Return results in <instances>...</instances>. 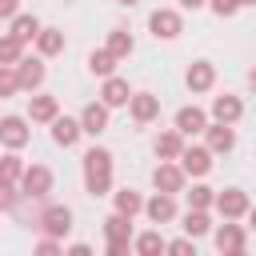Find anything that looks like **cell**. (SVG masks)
Returning a JSON list of instances; mask_svg holds the SVG:
<instances>
[{"mask_svg":"<svg viewBox=\"0 0 256 256\" xmlns=\"http://www.w3.org/2000/svg\"><path fill=\"white\" fill-rule=\"evenodd\" d=\"M64 252H72V256H88V252H92V248H88V244H68V248H64Z\"/></svg>","mask_w":256,"mask_h":256,"instance_id":"obj_40","label":"cell"},{"mask_svg":"<svg viewBox=\"0 0 256 256\" xmlns=\"http://www.w3.org/2000/svg\"><path fill=\"white\" fill-rule=\"evenodd\" d=\"M80 136H84L80 116H76V120H72V116H56V120H52V140H56L60 148H76Z\"/></svg>","mask_w":256,"mask_h":256,"instance_id":"obj_19","label":"cell"},{"mask_svg":"<svg viewBox=\"0 0 256 256\" xmlns=\"http://www.w3.org/2000/svg\"><path fill=\"white\" fill-rule=\"evenodd\" d=\"M20 192H24L28 200H44V196L52 192V168H48V164H28L24 176H20Z\"/></svg>","mask_w":256,"mask_h":256,"instance_id":"obj_3","label":"cell"},{"mask_svg":"<svg viewBox=\"0 0 256 256\" xmlns=\"http://www.w3.org/2000/svg\"><path fill=\"white\" fill-rule=\"evenodd\" d=\"M184 180H188V172L180 168V160H160L156 168H152V184H156V192H184Z\"/></svg>","mask_w":256,"mask_h":256,"instance_id":"obj_4","label":"cell"},{"mask_svg":"<svg viewBox=\"0 0 256 256\" xmlns=\"http://www.w3.org/2000/svg\"><path fill=\"white\" fill-rule=\"evenodd\" d=\"M88 72H92V76H112V72H116V56H112L108 48H96V52L88 56Z\"/></svg>","mask_w":256,"mask_h":256,"instance_id":"obj_29","label":"cell"},{"mask_svg":"<svg viewBox=\"0 0 256 256\" xmlns=\"http://www.w3.org/2000/svg\"><path fill=\"white\" fill-rule=\"evenodd\" d=\"M240 116H244V100H240V96H228V92H224V96L212 100V120H220V124H236Z\"/></svg>","mask_w":256,"mask_h":256,"instance_id":"obj_21","label":"cell"},{"mask_svg":"<svg viewBox=\"0 0 256 256\" xmlns=\"http://www.w3.org/2000/svg\"><path fill=\"white\" fill-rule=\"evenodd\" d=\"M132 248H136L140 256H156V252H168V240H164L160 232H140V236L132 240Z\"/></svg>","mask_w":256,"mask_h":256,"instance_id":"obj_28","label":"cell"},{"mask_svg":"<svg viewBox=\"0 0 256 256\" xmlns=\"http://www.w3.org/2000/svg\"><path fill=\"white\" fill-rule=\"evenodd\" d=\"M48 68H44V56H20L16 64V80H20V92H40Z\"/></svg>","mask_w":256,"mask_h":256,"instance_id":"obj_6","label":"cell"},{"mask_svg":"<svg viewBox=\"0 0 256 256\" xmlns=\"http://www.w3.org/2000/svg\"><path fill=\"white\" fill-rule=\"evenodd\" d=\"M212 240H216V252H224V256H240L244 248H248V232L240 228V224H220L216 232H212Z\"/></svg>","mask_w":256,"mask_h":256,"instance_id":"obj_8","label":"cell"},{"mask_svg":"<svg viewBox=\"0 0 256 256\" xmlns=\"http://www.w3.org/2000/svg\"><path fill=\"white\" fill-rule=\"evenodd\" d=\"M176 128H180L184 136H200V132L208 128V112L196 108V104H184V108L176 112Z\"/></svg>","mask_w":256,"mask_h":256,"instance_id":"obj_18","label":"cell"},{"mask_svg":"<svg viewBox=\"0 0 256 256\" xmlns=\"http://www.w3.org/2000/svg\"><path fill=\"white\" fill-rule=\"evenodd\" d=\"M20 56H24V40L4 32L0 36V64H20Z\"/></svg>","mask_w":256,"mask_h":256,"instance_id":"obj_31","label":"cell"},{"mask_svg":"<svg viewBox=\"0 0 256 256\" xmlns=\"http://www.w3.org/2000/svg\"><path fill=\"white\" fill-rule=\"evenodd\" d=\"M36 52H40V56H60V52H64V32H60V28H40Z\"/></svg>","mask_w":256,"mask_h":256,"instance_id":"obj_25","label":"cell"},{"mask_svg":"<svg viewBox=\"0 0 256 256\" xmlns=\"http://www.w3.org/2000/svg\"><path fill=\"white\" fill-rule=\"evenodd\" d=\"M248 228H252V232H256V204H252V208H248Z\"/></svg>","mask_w":256,"mask_h":256,"instance_id":"obj_42","label":"cell"},{"mask_svg":"<svg viewBox=\"0 0 256 256\" xmlns=\"http://www.w3.org/2000/svg\"><path fill=\"white\" fill-rule=\"evenodd\" d=\"M184 84H188V92H208V88L216 84V64H208V60H192L188 72H184Z\"/></svg>","mask_w":256,"mask_h":256,"instance_id":"obj_15","label":"cell"},{"mask_svg":"<svg viewBox=\"0 0 256 256\" xmlns=\"http://www.w3.org/2000/svg\"><path fill=\"white\" fill-rule=\"evenodd\" d=\"M24 168H28V164H24L20 156H16V148L0 156V180H12V184H20V176H24Z\"/></svg>","mask_w":256,"mask_h":256,"instance_id":"obj_30","label":"cell"},{"mask_svg":"<svg viewBox=\"0 0 256 256\" xmlns=\"http://www.w3.org/2000/svg\"><path fill=\"white\" fill-rule=\"evenodd\" d=\"M116 4H124V8H132V4H140V0H116Z\"/></svg>","mask_w":256,"mask_h":256,"instance_id":"obj_44","label":"cell"},{"mask_svg":"<svg viewBox=\"0 0 256 256\" xmlns=\"http://www.w3.org/2000/svg\"><path fill=\"white\" fill-rule=\"evenodd\" d=\"M116 60H124V56H132V48H136V40H132V32L128 28H112L108 32V44H104Z\"/></svg>","mask_w":256,"mask_h":256,"instance_id":"obj_26","label":"cell"},{"mask_svg":"<svg viewBox=\"0 0 256 256\" xmlns=\"http://www.w3.org/2000/svg\"><path fill=\"white\" fill-rule=\"evenodd\" d=\"M208 0H180V8H188V12H196V8H204Z\"/></svg>","mask_w":256,"mask_h":256,"instance_id":"obj_41","label":"cell"},{"mask_svg":"<svg viewBox=\"0 0 256 256\" xmlns=\"http://www.w3.org/2000/svg\"><path fill=\"white\" fill-rule=\"evenodd\" d=\"M180 168H184L188 176H208V172H212V148H208V144H204V148H200V144H192V148L184 144Z\"/></svg>","mask_w":256,"mask_h":256,"instance_id":"obj_10","label":"cell"},{"mask_svg":"<svg viewBox=\"0 0 256 256\" xmlns=\"http://www.w3.org/2000/svg\"><path fill=\"white\" fill-rule=\"evenodd\" d=\"M152 152H156L160 160H180V152H184V132H180V128L160 132V136L152 140Z\"/></svg>","mask_w":256,"mask_h":256,"instance_id":"obj_20","label":"cell"},{"mask_svg":"<svg viewBox=\"0 0 256 256\" xmlns=\"http://www.w3.org/2000/svg\"><path fill=\"white\" fill-rule=\"evenodd\" d=\"M20 196H24V192H20L12 180H0V212H12V208L20 204Z\"/></svg>","mask_w":256,"mask_h":256,"instance_id":"obj_34","label":"cell"},{"mask_svg":"<svg viewBox=\"0 0 256 256\" xmlns=\"http://www.w3.org/2000/svg\"><path fill=\"white\" fill-rule=\"evenodd\" d=\"M112 204H116V212H124V216L144 212V196H140L136 188H120V192H112Z\"/></svg>","mask_w":256,"mask_h":256,"instance_id":"obj_27","label":"cell"},{"mask_svg":"<svg viewBox=\"0 0 256 256\" xmlns=\"http://www.w3.org/2000/svg\"><path fill=\"white\" fill-rule=\"evenodd\" d=\"M20 92V80H16V64H0V100L16 96Z\"/></svg>","mask_w":256,"mask_h":256,"instance_id":"obj_33","label":"cell"},{"mask_svg":"<svg viewBox=\"0 0 256 256\" xmlns=\"http://www.w3.org/2000/svg\"><path fill=\"white\" fill-rule=\"evenodd\" d=\"M20 12V0H0V20H12Z\"/></svg>","mask_w":256,"mask_h":256,"instance_id":"obj_38","label":"cell"},{"mask_svg":"<svg viewBox=\"0 0 256 256\" xmlns=\"http://www.w3.org/2000/svg\"><path fill=\"white\" fill-rule=\"evenodd\" d=\"M40 28H44V24H40L32 12H16V16H12V36H20L24 44H36Z\"/></svg>","mask_w":256,"mask_h":256,"instance_id":"obj_22","label":"cell"},{"mask_svg":"<svg viewBox=\"0 0 256 256\" xmlns=\"http://www.w3.org/2000/svg\"><path fill=\"white\" fill-rule=\"evenodd\" d=\"M100 100H104L108 108H124V104L132 100V88H128V80H124V76H104Z\"/></svg>","mask_w":256,"mask_h":256,"instance_id":"obj_17","label":"cell"},{"mask_svg":"<svg viewBox=\"0 0 256 256\" xmlns=\"http://www.w3.org/2000/svg\"><path fill=\"white\" fill-rule=\"evenodd\" d=\"M204 140H208L212 156H224V152L236 148V132H232V124H220V120H212V124L204 128Z\"/></svg>","mask_w":256,"mask_h":256,"instance_id":"obj_16","label":"cell"},{"mask_svg":"<svg viewBox=\"0 0 256 256\" xmlns=\"http://www.w3.org/2000/svg\"><path fill=\"white\" fill-rule=\"evenodd\" d=\"M184 200H188V208H212V204H216V188H208V184H192V188L184 192Z\"/></svg>","mask_w":256,"mask_h":256,"instance_id":"obj_32","label":"cell"},{"mask_svg":"<svg viewBox=\"0 0 256 256\" xmlns=\"http://www.w3.org/2000/svg\"><path fill=\"white\" fill-rule=\"evenodd\" d=\"M56 116H60V100L56 96H44V92L28 96V120L32 124H52Z\"/></svg>","mask_w":256,"mask_h":256,"instance_id":"obj_13","label":"cell"},{"mask_svg":"<svg viewBox=\"0 0 256 256\" xmlns=\"http://www.w3.org/2000/svg\"><path fill=\"white\" fill-rule=\"evenodd\" d=\"M28 140H32V132H28V120L24 116H4L0 120V144L4 148H16L20 152Z\"/></svg>","mask_w":256,"mask_h":256,"instance_id":"obj_11","label":"cell"},{"mask_svg":"<svg viewBox=\"0 0 256 256\" xmlns=\"http://www.w3.org/2000/svg\"><path fill=\"white\" fill-rule=\"evenodd\" d=\"M36 252H40V256H56V252H64V244H60L56 236H44V240L36 244Z\"/></svg>","mask_w":256,"mask_h":256,"instance_id":"obj_37","label":"cell"},{"mask_svg":"<svg viewBox=\"0 0 256 256\" xmlns=\"http://www.w3.org/2000/svg\"><path fill=\"white\" fill-rule=\"evenodd\" d=\"M148 28H152L156 40H176V36L184 32V20H180L176 8H156V12L148 16Z\"/></svg>","mask_w":256,"mask_h":256,"instance_id":"obj_5","label":"cell"},{"mask_svg":"<svg viewBox=\"0 0 256 256\" xmlns=\"http://www.w3.org/2000/svg\"><path fill=\"white\" fill-rule=\"evenodd\" d=\"M144 216L152 224H172L176 220V196L172 192H156L152 200H144Z\"/></svg>","mask_w":256,"mask_h":256,"instance_id":"obj_14","label":"cell"},{"mask_svg":"<svg viewBox=\"0 0 256 256\" xmlns=\"http://www.w3.org/2000/svg\"><path fill=\"white\" fill-rule=\"evenodd\" d=\"M128 116H132L136 124H152V120L160 116V96H152V92H132Z\"/></svg>","mask_w":256,"mask_h":256,"instance_id":"obj_12","label":"cell"},{"mask_svg":"<svg viewBox=\"0 0 256 256\" xmlns=\"http://www.w3.org/2000/svg\"><path fill=\"white\" fill-rule=\"evenodd\" d=\"M84 188H88V196L112 192V152L100 148V144L84 152Z\"/></svg>","mask_w":256,"mask_h":256,"instance_id":"obj_1","label":"cell"},{"mask_svg":"<svg viewBox=\"0 0 256 256\" xmlns=\"http://www.w3.org/2000/svg\"><path fill=\"white\" fill-rule=\"evenodd\" d=\"M108 104L104 100H92V104H84L80 108V128H84V136H100V132H108Z\"/></svg>","mask_w":256,"mask_h":256,"instance_id":"obj_9","label":"cell"},{"mask_svg":"<svg viewBox=\"0 0 256 256\" xmlns=\"http://www.w3.org/2000/svg\"><path fill=\"white\" fill-rule=\"evenodd\" d=\"M244 4H256V0H240V8H244Z\"/></svg>","mask_w":256,"mask_h":256,"instance_id":"obj_45","label":"cell"},{"mask_svg":"<svg viewBox=\"0 0 256 256\" xmlns=\"http://www.w3.org/2000/svg\"><path fill=\"white\" fill-rule=\"evenodd\" d=\"M36 228H44V236L64 240V236L72 232V208H68V204H44L40 216H36Z\"/></svg>","mask_w":256,"mask_h":256,"instance_id":"obj_2","label":"cell"},{"mask_svg":"<svg viewBox=\"0 0 256 256\" xmlns=\"http://www.w3.org/2000/svg\"><path fill=\"white\" fill-rule=\"evenodd\" d=\"M248 208H252V200H248L244 188H224V192H216V212H220L224 220H240V216H248Z\"/></svg>","mask_w":256,"mask_h":256,"instance_id":"obj_7","label":"cell"},{"mask_svg":"<svg viewBox=\"0 0 256 256\" xmlns=\"http://www.w3.org/2000/svg\"><path fill=\"white\" fill-rule=\"evenodd\" d=\"M168 252H176V256H196V236H180V240H168Z\"/></svg>","mask_w":256,"mask_h":256,"instance_id":"obj_35","label":"cell"},{"mask_svg":"<svg viewBox=\"0 0 256 256\" xmlns=\"http://www.w3.org/2000/svg\"><path fill=\"white\" fill-rule=\"evenodd\" d=\"M132 248V240H108V256H124Z\"/></svg>","mask_w":256,"mask_h":256,"instance_id":"obj_39","label":"cell"},{"mask_svg":"<svg viewBox=\"0 0 256 256\" xmlns=\"http://www.w3.org/2000/svg\"><path fill=\"white\" fill-rule=\"evenodd\" d=\"M248 84H252V92H256V68H252V72H248Z\"/></svg>","mask_w":256,"mask_h":256,"instance_id":"obj_43","label":"cell"},{"mask_svg":"<svg viewBox=\"0 0 256 256\" xmlns=\"http://www.w3.org/2000/svg\"><path fill=\"white\" fill-rule=\"evenodd\" d=\"M180 228H184L188 236H196V240H200V236H208V232H212L208 208H188V212H184V224H180Z\"/></svg>","mask_w":256,"mask_h":256,"instance_id":"obj_23","label":"cell"},{"mask_svg":"<svg viewBox=\"0 0 256 256\" xmlns=\"http://www.w3.org/2000/svg\"><path fill=\"white\" fill-rule=\"evenodd\" d=\"M104 236H108V240H132V216L108 212V216H104Z\"/></svg>","mask_w":256,"mask_h":256,"instance_id":"obj_24","label":"cell"},{"mask_svg":"<svg viewBox=\"0 0 256 256\" xmlns=\"http://www.w3.org/2000/svg\"><path fill=\"white\" fill-rule=\"evenodd\" d=\"M208 8L224 20V16H236V12H240V0H208Z\"/></svg>","mask_w":256,"mask_h":256,"instance_id":"obj_36","label":"cell"}]
</instances>
